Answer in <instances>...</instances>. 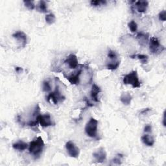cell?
I'll use <instances>...</instances> for the list:
<instances>
[{
  "instance_id": "cell-1",
  "label": "cell",
  "mask_w": 166,
  "mask_h": 166,
  "mask_svg": "<svg viewBox=\"0 0 166 166\" xmlns=\"http://www.w3.org/2000/svg\"><path fill=\"white\" fill-rule=\"evenodd\" d=\"M45 144L41 136H38L35 140L30 142L29 145V152L31 154L37 157L39 156L43 151Z\"/></svg>"
},
{
  "instance_id": "cell-2",
  "label": "cell",
  "mask_w": 166,
  "mask_h": 166,
  "mask_svg": "<svg viewBox=\"0 0 166 166\" xmlns=\"http://www.w3.org/2000/svg\"><path fill=\"white\" fill-rule=\"evenodd\" d=\"M98 123L99 121L93 117L90 118L85 126V132L87 136L92 138H97Z\"/></svg>"
},
{
  "instance_id": "cell-3",
  "label": "cell",
  "mask_w": 166,
  "mask_h": 166,
  "mask_svg": "<svg viewBox=\"0 0 166 166\" xmlns=\"http://www.w3.org/2000/svg\"><path fill=\"white\" fill-rule=\"evenodd\" d=\"M124 84H130L133 88H140L141 86V83L139 81L137 71H132L123 77V80Z\"/></svg>"
},
{
  "instance_id": "cell-4",
  "label": "cell",
  "mask_w": 166,
  "mask_h": 166,
  "mask_svg": "<svg viewBox=\"0 0 166 166\" xmlns=\"http://www.w3.org/2000/svg\"><path fill=\"white\" fill-rule=\"evenodd\" d=\"M149 48L150 51L153 54H159L165 50V47L162 46L156 37H151L149 40Z\"/></svg>"
},
{
  "instance_id": "cell-5",
  "label": "cell",
  "mask_w": 166,
  "mask_h": 166,
  "mask_svg": "<svg viewBox=\"0 0 166 166\" xmlns=\"http://www.w3.org/2000/svg\"><path fill=\"white\" fill-rule=\"evenodd\" d=\"M64 97H63L59 90V86H57L54 92L50 93L47 96V101H50L51 100L55 105H57L59 102H62L64 100Z\"/></svg>"
},
{
  "instance_id": "cell-6",
  "label": "cell",
  "mask_w": 166,
  "mask_h": 166,
  "mask_svg": "<svg viewBox=\"0 0 166 166\" xmlns=\"http://www.w3.org/2000/svg\"><path fill=\"white\" fill-rule=\"evenodd\" d=\"M66 148L68 154L73 158H77L80 154V149H78L74 143L69 141L66 144Z\"/></svg>"
},
{
  "instance_id": "cell-7",
  "label": "cell",
  "mask_w": 166,
  "mask_h": 166,
  "mask_svg": "<svg viewBox=\"0 0 166 166\" xmlns=\"http://www.w3.org/2000/svg\"><path fill=\"white\" fill-rule=\"evenodd\" d=\"M38 121L40 125L44 128L48 127V126L53 125L51 117L50 114H40L38 116Z\"/></svg>"
},
{
  "instance_id": "cell-8",
  "label": "cell",
  "mask_w": 166,
  "mask_h": 166,
  "mask_svg": "<svg viewBox=\"0 0 166 166\" xmlns=\"http://www.w3.org/2000/svg\"><path fill=\"white\" fill-rule=\"evenodd\" d=\"M93 156L95 159V160H96L97 162L102 163L106 160L107 153L105 151L104 148L101 147L98 149L96 152L93 153Z\"/></svg>"
},
{
  "instance_id": "cell-9",
  "label": "cell",
  "mask_w": 166,
  "mask_h": 166,
  "mask_svg": "<svg viewBox=\"0 0 166 166\" xmlns=\"http://www.w3.org/2000/svg\"><path fill=\"white\" fill-rule=\"evenodd\" d=\"M12 37L17 39L18 42L20 43L21 47H26L27 43V37L26 34L22 32V31H18V32H16L12 35Z\"/></svg>"
},
{
  "instance_id": "cell-10",
  "label": "cell",
  "mask_w": 166,
  "mask_h": 166,
  "mask_svg": "<svg viewBox=\"0 0 166 166\" xmlns=\"http://www.w3.org/2000/svg\"><path fill=\"white\" fill-rule=\"evenodd\" d=\"M64 62L68 64V67L71 69H75L78 66L77 57L74 54H70L66 58Z\"/></svg>"
},
{
  "instance_id": "cell-11",
  "label": "cell",
  "mask_w": 166,
  "mask_h": 166,
  "mask_svg": "<svg viewBox=\"0 0 166 166\" xmlns=\"http://www.w3.org/2000/svg\"><path fill=\"white\" fill-rule=\"evenodd\" d=\"M81 72H82V69H81L78 71H77V72H75V74H74L72 75L67 77L66 78L72 84H77L79 83L80 75L81 74Z\"/></svg>"
},
{
  "instance_id": "cell-12",
  "label": "cell",
  "mask_w": 166,
  "mask_h": 166,
  "mask_svg": "<svg viewBox=\"0 0 166 166\" xmlns=\"http://www.w3.org/2000/svg\"><path fill=\"white\" fill-rule=\"evenodd\" d=\"M148 5H149L148 2L144 1V0H140V1L135 2V7L136 8V10L140 13L145 12L147 9Z\"/></svg>"
},
{
  "instance_id": "cell-13",
  "label": "cell",
  "mask_w": 166,
  "mask_h": 166,
  "mask_svg": "<svg viewBox=\"0 0 166 166\" xmlns=\"http://www.w3.org/2000/svg\"><path fill=\"white\" fill-rule=\"evenodd\" d=\"M101 92V90L100 88V87H99L97 84H94L92 86V88L90 92V96H91L92 99L95 102H99L98 95Z\"/></svg>"
},
{
  "instance_id": "cell-14",
  "label": "cell",
  "mask_w": 166,
  "mask_h": 166,
  "mask_svg": "<svg viewBox=\"0 0 166 166\" xmlns=\"http://www.w3.org/2000/svg\"><path fill=\"white\" fill-rule=\"evenodd\" d=\"M12 147L18 151H23L29 147V145L23 141H18L12 144Z\"/></svg>"
},
{
  "instance_id": "cell-15",
  "label": "cell",
  "mask_w": 166,
  "mask_h": 166,
  "mask_svg": "<svg viewBox=\"0 0 166 166\" xmlns=\"http://www.w3.org/2000/svg\"><path fill=\"white\" fill-rule=\"evenodd\" d=\"M141 141L143 143L146 145L147 146L151 147L154 144V139L153 136H151L149 134H145V135L141 136Z\"/></svg>"
},
{
  "instance_id": "cell-16",
  "label": "cell",
  "mask_w": 166,
  "mask_h": 166,
  "mask_svg": "<svg viewBox=\"0 0 166 166\" xmlns=\"http://www.w3.org/2000/svg\"><path fill=\"white\" fill-rule=\"evenodd\" d=\"M132 99L131 95L128 92L123 93L120 96V101L125 105H129Z\"/></svg>"
},
{
  "instance_id": "cell-17",
  "label": "cell",
  "mask_w": 166,
  "mask_h": 166,
  "mask_svg": "<svg viewBox=\"0 0 166 166\" xmlns=\"http://www.w3.org/2000/svg\"><path fill=\"white\" fill-rule=\"evenodd\" d=\"M136 38L141 45H145L149 42V35L140 33L138 34Z\"/></svg>"
},
{
  "instance_id": "cell-18",
  "label": "cell",
  "mask_w": 166,
  "mask_h": 166,
  "mask_svg": "<svg viewBox=\"0 0 166 166\" xmlns=\"http://www.w3.org/2000/svg\"><path fill=\"white\" fill-rule=\"evenodd\" d=\"M37 9L39 12L42 13H46L48 12V9H47V6L46 4V2L45 1H40L38 3L37 5Z\"/></svg>"
},
{
  "instance_id": "cell-19",
  "label": "cell",
  "mask_w": 166,
  "mask_h": 166,
  "mask_svg": "<svg viewBox=\"0 0 166 166\" xmlns=\"http://www.w3.org/2000/svg\"><path fill=\"white\" fill-rule=\"evenodd\" d=\"M120 64V62L119 60L114 61V62H108L107 64V68L110 70H115Z\"/></svg>"
},
{
  "instance_id": "cell-20",
  "label": "cell",
  "mask_w": 166,
  "mask_h": 166,
  "mask_svg": "<svg viewBox=\"0 0 166 166\" xmlns=\"http://www.w3.org/2000/svg\"><path fill=\"white\" fill-rule=\"evenodd\" d=\"M45 21H46V23H47V24L51 25V24H53V23H54L55 22V20H56V18H55V16L53 14L50 13V14H47L45 16Z\"/></svg>"
},
{
  "instance_id": "cell-21",
  "label": "cell",
  "mask_w": 166,
  "mask_h": 166,
  "mask_svg": "<svg viewBox=\"0 0 166 166\" xmlns=\"http://www.w3.org/2000/svg\"><path fill=\"white\" fill-rule=\"evenodd\" d=\"M108 58L110 60V62H114L117 60V55L116 51L110 50L108 53Z\"/></svg>"
},
{
  "instance_id": "cell-22",
  "label": "cell",
  "mask_w": 166,
  "mask_h": 166,
  "mask_svg": "<svg viewBox=\"0 0 166 166\" xmlns=\"http://www.w3.org/2000/svg\"><path fill=\"white\" fill-rule=\"evenodd\" d=\"M128 27L132 33H135L137 31L138 29V25L137 23L134 20H132L128 23Z\"/></svg>"
},
{
  "instance_id": "cell-23",
  "label": "cell",
  "mask_w": 166,
  "mask_h": 166,
  "mask_svg": "<svg viewBox=\"0 0 166 166\" xmlns=\"http://www.w3.org/2000/svg\"><path fill=\"white\" fill-rule=\"evenodd\" d=\"M23 3H24L25 6L27 7L30 10L35 9V5L33 1H27V0H26V1H23Z\"/></svg>"
},
{
  "instance_id": "cell-24",
  "label": "cell",
  "mask_w": 166,
  "mask_h": 166,
  "mask_svg": "<svg viewBox=\"0 0 166 166\" xmlns=\"http://www.w3.org/2000/svg\"><path fill=\"white\" fill-rule=\"evenodd\" d=\"M42 88H43V90L45 92H48L51 90V85L48 81H44L43 82Z\"/></svg>"
},
{
  "instance_id": "cell-25",
  "label": "cell",
  "mask_w": 166,
  "mask_h": 166,
  "mask_svg": "<svg viewBox=\"0 0 166 166\" xmlns=\"http://www.w3.org/2000/svg\"><path fill=\"white\" fill-rule=\"evenodd\" d=\"M137 57L142 64H146L148 61V57L145 55H138Z\"/></svg>"
},
{
  "instance_id": "cell-26",
  "label": "cell",
  "mask_w": 166,
  "mask_h": 166,
  "mask_svg": "<svg viewBox=\"0 0 166 166\" xmlns=\"http://www.w3.org/2000/svg\"><path fill=\"white\" fill-rule=\"evenodd\" d=\"M106 3H107L106 1H96V0H92V1H91L90 2L91 5L96 6V7H97L101 4L105 5Z\"/></svg>"
},
{
  "instance_id": "cell-27",
  "label": "cell",
  "mask_w": 166,
  "mask_h": 166,
  "mask_svg": "<svg viewBox=\"0 0 166 166\" xmlns=\"http://www.w3.org/2000/svg\"><path fill=\"white\" fill-rule=\"evenodd\" d=\"M159 20L161 21H165V20H166V12L165 10L161 11L159 13Z\"/></svg>"
},
{
  "instance_id": "cell-28",
  "label": "cell",
  "mask_w": 166,
  "mask_h": 166,
  "mask_svg": "<svg viewBox=\"0 0 166 166\" xmlns=\"http://www.w3.org/2000/svg\"><path fill=\"white\" fill-rule=\"evenodd\" d=\"M152 131V126L151 125H147L144 127L145 132H151Z\"/></svg>"
},
{
  "instance_id": "cell-29",
  "label": "cell",
  "mask_w": 166,
  "mask_h": 166,
  "mask_svg": "<svg viewBox=\"0 0 166 166\" xmlns=\"http://www.w3.org/2000/svg\"><path fill=\"white\" fill-rule=\"evenodd\" d=\"M113 162L117 164H121V159L120 157H116L113 160Z\"/></svg>"
},
{
  "instance_id": "cell-30",
  "label": "cell",
  "mask_w": 166,
  "mask_h": 166,
  "mask_svg": "<svg viewBox=\"0 0 166 166\" xmlns=\"http://www.w3.org/2000/svg\"><path fill=\"white\" fill-rule=\"evenodd\" d=\"M163 114L164 115H163V121H162V123H163V125L164 126H165V125H166V123H165V111H164Z\"/></svg>"
},
{
  "instance_id": "cell-31",
  "label": "cell",
  "mask_w": 166,
  "mask_h": 166,
  "mask_svg": "<svg viewBox=\"0 0 166 166\" xmlns=\"http://www.w3.org/2000/svg\"><path fill=\"white\" fill-rule=\"evenodd\" d=\"M15 70H16V72H21V71H23V69H22V68H20V67H16Z\"/></svg>"
}]
</instances>
